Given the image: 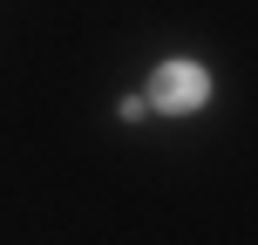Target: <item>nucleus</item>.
Here are the masks:
<instances>
[{
	"label": "nucleus",
	"instance_id": "obj_1",
	"mask_svg": "<svg viewBox=\"0 0 258 245\" xmlns=\"http://www.w3.org/2000/svg\"><path fill=\"white\" fill-rule=\"evenodd\" d=\"M204 95H211V75H204L197 62H163V68L150 75V103H156V109H170V116L197 109Z\"/></svg>",
	"mask_w": 258,
	"mask_h": 245
}]
</instances>
